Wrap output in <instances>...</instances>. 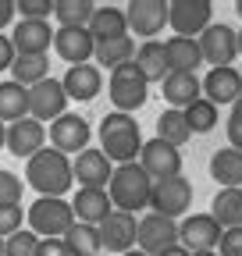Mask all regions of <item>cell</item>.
Masks as SVG:
<instances>
[{
	"label": "cell",
	"instance_id": "cell-19",
	"mask_svg": "<svg viewBox=\"0 0 242 256\" xmlns=\"http://www.w3.org/2000/svg\"><path fill=\"white\" fill-rule=\"evenodd\" d=\"M72 210H75V220L78 224L100 228V224L114 214V203L107 196V188H78L75 200H72Z\"/></svg>",
	"mask_w": 242,
	"mask_h": 256
},
{
	"label": "cell",
	"instance_id": "cell-42",
	"mask_svg": "<svg viewBox=\"0 0 242 256\" xmlns=\"http://www.w3.org/2000/svg\"><path fill=\"white\" fill-rule=\"evenodd\" d=\"M36 256H68V249H64V238H40V246H36Z\"/></svg>",
	"mask_w": 242,
	"mask_h": 256
},
{
	"label": "cell",
	"instance_id": "cell-26",
	"mask_svg": "<svg viewBox=\"0 0 242 256\" xmlns=\"http://www.w3.org/2000/svg\"><path fill=\"white\" fill-rule=\"evenodd\" d=\"M164 50H168V68H171V72L196 75V68L203 64V54H200V43H196V40L174 36V40L164 43Z\"/></svg>",
	"mask_w": 242,
	"mask_h": 256
},
{
	"label": "cell",
	"instance_id": "cell-33",
	"mask_svg": "<svg viewBox=\"0 0 242 256\" xmlns=\"http://www.w3.org/2000/svg\"><path fill=\"white\" fill-rule=\"evenodd\" d=\"M157 139H164L168 146H174V150H182L189 139H192V132H189V124H186V114L182 110H164L160 118H157Z\"/></svg>",
	"mask_w": 242,
	"mask_h": 256
},
{
	"label": "cell",
	"instance_id": "cell-18",
	"mask_svg": "<svg viewBox=\"0 0 242 256\" xmlns=\"http://www.w3.org/2000/svg\"><path fill=\"white\" fill-rule=\"evenodd\" d=\"M200 86H203V100H210L214 107L235 104L242 96V72L238 68H210Z\"/></svg>",
	"mask_w": 242,
	"mask_h": 256
},
{
	"label": "cell",
	"instance_id": "cell-45",
	"mask_svg": "<svg viewBox=\"0 0 242 256\" xmlns=\"http://www.w3.org/2000/svg\"><path fill=\"white\" fill-rule=\"evenodd\" d=\"M160 256H192L189 249H182V246H171V249H164Z\"/></svg>",
	"mask_w": 242,
	"mask_h": 256
},
{
	"label": "cell",
	"instance_id": "cell-34",
	"mask_svg": "<svg viewBox=\"0 0 242 256\" xmlns=\"http://www.w3.org/2000/svg\"><path fill=\"white\" fill-rule=\"evenodd\" d=\"M93 57H96V68H110V72H114L118 64H128V60L136 57V43H132L128 36L107 40V43H96Z\"/></svg>",
	"mask_w": 242,
	"mask_h": 256
},
{
	"label": "cell",
	"instance_id": "cell-24",
	"mask_svg": "<svg viewBox=\"0 0 242 256\" xmlns=\"http://www.w3.org/2000/svg\"><path fill=\"white\" fill-rule=\"evenodd\" d=\"M132 64L139 68V75H142L146 82H164V78L171 75V68H168V50H164L160 40H146V43H139Z\"/></svg>",
	"mask_w": 242,
	"mask_h": 256
},
{
	"label": "cell",
	"instance_id": "cell-31",
	"mask_svg": "<svg viewBox=\"0 0 242 256\" xmlns=\"http://www.w3.org/2000/svg\"><path fill=\"white\" fill-rule=\"evenodd\" d=\"M93 11V0H54V18L60 22V28H89Z\"/></svg>",
	"mask_w": 242,
	"mask_h": 256
},
{
	"label": "cell",
	"instance_id": "cell-29",
	"mask_svg": "<svg viewBox=\"0 0 242 256\" xmlns=\"http://www.w3.org/2000/svg\"><path fill=\"white\" fill-rule=\"evenodd\" d=\"M50 78V57L46 54H18L14 64H11V82L32 89L36 82Z\"/></svg>",
	"mask_w": 242,
	"mask_h": 256
},
{
	"label": "cell",
	"instance_id": "cell-48",
	"mask_svg": "<svg viewBox=\"0 0 242 256\" xmlns=\"http://www.w3.org/2000/svg\"><path fill=\"white\" fill-rule=\"evenodd\" d=\"M235 36H238V54H242V32H235Z\"/></svg>",
	"mask_w": 242,
	"mask_h": 256
},
{
	"label": "cell",
	"instance_id": "cell-6",
	"mask_svg": "<svg viewBox=\"0 0 242 256\" xmlns=\"http://www.w3.org/2000/svg\"><path fill=\"white\" fill-rule=\"evenodd\" d=\"M196 43H200V54L210 68H232V60L238 57V36L224 22H210L196 36Z\"/></svg>",
	"mask_w": 242,
	"mask_h": 256
},
{
	"label": "cell",
	"instance_id": "cell-15",
	"mask_svg": "<svg viewBox=\"0 0 242 256\" xmlns=\"http://www.w3.org/2000/svg\"><path fill=\"white\" fill-rule=\"evenodd\" d=\"M136 228H139V220H136V214H125V210H114L104 224H100V246L107 249V252H128V249H136Z\"/></svg>",
	"mask_w": 242,
	"mask_h": 256
},
{
	"label": "cell",
	"instance_id": "cell-17",
	"mask_svg": "<svg viewBox=\"0 0 242 256\" xmlns=\"http://www.w3.org/2000/svg\"><path fill=\"white\" fill-rule=\"evenodd\" d=\"M43 142H46V124H40L36 118H22V121H14V124H8V153L11 156H32V153H40L43 150Z\"/></svg>",
	"mask_w": 242,
	"mask_h": 256
},
{
	"label": "cell",
	"instance_id": "cell-16",
	"mask_svg": "<svg viewBox=\"0 0 242 256\" xmlns=\"http://www.w3.org/2000/svg\"><path fill=\"white\" fill-rule=\"evenodd\" d=\"M110 174H114V164L100 150H82L72 160V178L78 182V188H107Z\"/></svg>",
	"mask_w": 242,
	"mask_h": 256
},
{
	"label": "cell",
	"instance_id": "cell-44",
	"mask_svg": "<svg viewBox=\"0 0 242 256\" xmlns=\"http://www.w3.org/2000/svg\"><path fill=\"white\" fill-rule=\"evenodd\" d=\"M14 18V0H0V32H4V25Z\"/></svg>",
	"mask_w": 242,
	"mask_h": 256
},
{
	"label": "cell",
	"instance_id": "cell-8",
	"mask_svg": "<svg viewBox=\"0 0 242 256\" xmlns=\"http://www.w3.org/2000/svg\"><path fill=\"white\" fill-rule=\"evenodd\" d=\"M210 22H214L210 0H168V25L174 28V36L196 40Z\"/></svg>",
	"mask_w": 242,
	"mask_h": 256
},
{
	"label": "cell",
	"instance_id": "cell-41",
	"mask_svg": "<svg viewBox=\"0 0 242 256\" xmlns=\"http://www.w3.org/2000/svg\"><path fill=\"white\" fill-rule=\"evenodd\" d=\"M224 128H228V146L242 153V110L238 107H232V118H228Z\"/></svg>",
	"mask_w": 242,
	"mask_h": 256
},
{
	"label": "cell",
	"instance_id": "cell-10",
	"mask_svg": "<svg viewBox=\"0 0 242 256\" xmlns=\"http://www.w3.org/2000/svg\"><path fill=\"white\" fill-rule=\"evenodd\" d=\"M178 246V220L160 217V214H146L139 217L136 228V249H142L146 256H160L164 249Z\"/></svg>",
	"mask_w": 242,
	"mask_h": 256
},
{
	"label": "cell",
	"instance_id": "cell-1",
	"mask_svg": "<svg viewBox=\"0 0 242 256\" xmlns=\"http://www.w3.org/2000/svg\"><path fill=\"white\" fill-rule=\"evenodd\" d=\"M25 182L32 185L40 196H54V200H64V192L72 188V160L64 153H57L54 146H43L40 153L28 156V168H25Z\"/></svg>",
	"mask_w": 242,
	"mask_h": 256
},
{
	"label": "cell",
	"instance_id": "cell-12",
	"mask_svg": "<svg viewBox=\"0 0 242 256\" xmlns=\"http://www.w3.org/2000/svg\"><path fill=\"white\" fill-rule=\"evenodd\" d=\"M89 136H93V128L82 114H60L57 121H50V146L64 156H78L82 150H89Z\"/></svg>",
	"mask_w": 242,
	"mask_h": 256
},
{
	"label": "cell",
	"instance_id": "cell-47",
	"mask_svg": "<svg viewBox=\"0 0 242 256\" xmlns=\"http://www.w3.org/2000/svg\"><path fill=\"white\" fill-rule=\"evenodd\" d=\"M121 256H146L142 249H128V252H121Z\"/></svg>",
	"mask_w": 242,
	"mask_h": 256
},
{
	"label": "cell",
	"instance_id": "cell-4",
	"mask_svg": "<svg viewBox=\"0 0 242 256\" xmlns=\"http://www.w3.org/2000/svg\"><path fill=\"white\" fill-rule=\"evenodd\" d=\"M28 217V232L40 238H64L68 228L75 224V210L68 200H54V196H40L32 206L25 210Z\"/></svg>",
	"mask_w": 242,
	"mask_h": 256
},
{
	"label": "cell",
	"instance_id": "cell-50",
	"mask_svg": "<svg viewBox=\"0 0 242 256\" xmlns=\"http://www.w3.org/2000/svg\"><path fill=\"white\" fill-rule=\"evenodd\" d=\"M232 107H238V110H242V96H238V100H235V104H232Z\"/></svg>",
	"mask_w": 242,
	"mask_h": 256
},
{
	"label": "cell",
	"instance_id": "cell-39",
	"mask_svg": "<svg viewBox=\"0 0 242 256\" xmlns=\"http://www.w3.org/2000/svg\"><path fill=\"white\" fill-rule=\"evenodd\" d=\"M22 188H25V182L14 171L0 168V203H22Z\"/></svg>",
	"mask_w": 242,
	"mask_h": 256
},
{
	"label": "cell",
	"instance_id": "cell-37",
	"mask_svg": "<svg viewBox=\"0 0 242 256\" xmlns=\"http://www.w3.org/2000/svg\"><path fill=\"white\" fill-rule=\"evenodd\" d=\"M14 14L25 22H46L54 14V0H14Z\"/></svg>",
	"mask_w": 242,
	"mask_h": 256
},
{
	"label": "cell",
	"instance_id": "cell-30",
	"mask_svg": "<svg viewBox=\"0 0 242 256\" xmlns=\"http://www.w3.org/2000/svg\"><path fill=\"white\" fill-rule=\"evenodd\" d=\"M28 118V89L18 82H0V121L14 124Z\"/></svg>",
	"mask_w": 242,
	"mask_h": 256
},
{
	"label": "cell",
	"instance_id": "cell-36",
	"mask_svg": "<svg viewBox=\"0 0 242 256\" xmlns=\"http://www.w3.org/2000/svg\"><path fill=\"white\" fill-rule=\"evenodd\" d=\"M36 246H40V235L22 228V232L4 238V256H36Z\"/></svg>",
	"mask_w": 242,
	"mask_h": 256
},
{
	"label": "cell",
	"instance_id": "cell-46",
	"mask_svg": "<svg viewBox=\"0 0 242 256\" xmlns=\"http://www.w3.org/2000/svg\"><path fill=\"white\" fill-rule=\"evenodd\" d=\"M4 146H8V124L0 121V150H4Z\"/></svg>",
	"mask_w": 242,
	"mask_h": 256
},
{
	"label": "cell",
	"instance_id": "cell-21",
	"mask_svg": "<svg viewBox=\"0 0 242 256\" xmlns=\"http://www.w3.org/2000/svg\"><path fill=\"white\" fill-rule=\"evenodd\" d=\"M54 50L60 60H68L75 68V64H89L96 43L89 36V28H54Z\"/></svg>",
	"mask_w": 242,
	"mask_h": 256
},
{
	"label": "cell",
	"instance_id": "cell-32",
	"mask_svg": "<svg viewBox=\"0 0 242 256\" xmlns=\"http://www.w3.org/2000/svg\"><path fill=\"white\" fill-rule=\"evenodd\" d=\"M64 249L68 256H100V232L96 228H89V224H72L68 235H64Z\"/></svg>",
	"mask_w": 242,
	"mask_h": 256
},
{
	"label": "cell",
	"instance_id": "cell-28",
	"mask_svg": "<svg viewBox=\"0 0 242 256\" xmlns=\"http://www.w3.org/2000/svg\"><path fill=\"white\" fill-rule=\"evenodd\" d=\"M210 217L221 224V232L242 228V188H218L214 203H210Z\"/></svg>",
	"mask_w": 242,
	"mask_h": 256
},
{
	"label": "cell",
	"instance_id": "cell-49",
	"mask_svg": "<svg viewBox=\"0 0 242 256\" xmlns=\"http://www.w3.org/2000/svg\"><path fill=\"white\" fill-rule=\"evenodd\" d=\"M235 11H238V18H242V0H238V4H235Z\"/></svg>",
	"mask_w": 242,
	"mask_h": 256
},
{
	"label": "cell",
	"instance_id": "cell-51",
	"mask_svg": "<svg viewBox=\"0 0 242 256\" xmlns=\"http://www.w3.org/2000/svg\"><path fill=\"white\" fill-rule=\"evenodd\" d=\"M192 256H218V252H192Z\"/></svg>",
	"mask_w": 242,
	"mask_h": 256
},
{
	"label": "cell",
	"instance_id": "cell-2",
	"mask_svg": "<svg viewBox=\"0 0 242 256\" xmlns=\"http://www.w3.org/2000/svg\"><path fill=\"white\" fill-rule=\"evenodd\" d=\"M100 153L110 164H136L142 153V132L132 114H104L100 121Z\"/></svg>",
	"mask_w": 242,
	"mask_h": 256
},
{
	"label": "cell",
	"instance_id": "cell-9",
	"mask_svg": "<svg viewBox=\"0 0 242 256\" xmlns=\"http://www.w3.org/2000/svg\"><path fill=\"white\" fill-rule=\"evenodd\" d=\"M221 242V224L210 214H189L178 220V246L189 252H214Z\"/></svg>",
	"mask_w": 242,
	"mask_h": 256
},
{
	"label": "cell",
	"instance_id": "cell-22",
	"mask_svg": "<svg viewBox=\"0 0 242 256\" xmlns=\"http://www.w3.org/2000/svg\"><path fill=\"white\" fill-rule=\"evenodd\" d=\"M11 43H14V54H46L54 46V28L50 22H18L14 32H11Z\"/></svg>",
	"mask_w": 242,
	"mask_h": 256
},
{
	"label": "cell",
	"instance_id": "cell-35",
	"mask_svg": "<svg viewBox=\"0 0 242 256\" xmlns=\"http://www.w3.org/2000/svg\"><path fill=\"white\" fill-rule=\"evenodd\" d=\"M182 114H186V124H189V132H200V136H206V132H214V128H218V107L210 104V100H203V96H200V100H196L192 107H186Z\"/></svg>",
	"mask_w": 242,
	"mask_h": 256
},
{
	"label": "cell",
	"instance_id": "cell-13",
	"mask_svg": "<svg viewBox=\"0 0 242 256\" xmlns=\"http://www.w3.org/2000/svg\"><path fill=\"white\" fill-rule=\"evenodd\" d=\"M139 168L154 178V182H168V178H178L182 174V153L174 146H168L164 139H150L142 142V153H139Z\"/></svg>",
	"mask_w": 242,
	"mask_h": 256
},
{
	"label": "cell",
	"instance_id": "cell-14",
	"mask_svg": "<svg viewBox=\"0 0 242 256\" xmlns=\"http://www.w3.org/2000/svg\"><path fill=\"white\" fill-rule=\"evenodd\" d=\"M125 22H128V32L142 36V43L160 36L168 25V0H132L125 8Z\"/></svg>",
	"mask_w": 242,
	"mask_h": 256
},
{
	"label": "cell",
	"instance_id": "cell-23",
	"mask_svg": "<svg viewBox=\"0 0 242 256\" xmlns=\"http://www.w3.org/2000/svg\"><path fill=\"white\" fill-rule=\"evenodd\" d=\"M89 36L93 43H107V40H121L128 36V22H125V8H114V4H96L93 18H89Z\"/></svg>",
	"mask_w": 242,
	"mask_h": 256
},
{
	"label": "cell",
	"instance_id": "cell-43",
	"mask_svg": "<svg viewBox=\"0 0 242 256\" xmlns=\"http://www.w3.org/2000/svg\"><path fill=\"white\" fill-rule=\"evenodd\" d=\"M14 43H11V36H4L0 32V72H11V64H14Z\"/></svg>",
	"mask_w": 242,
	"mask_h": 256
},
{
	"label": "cell",
	"instance_id": "cell-20",
	"mask_svg": "<svg viewBox=\"0 0 242 256\" xmlns=\"http://www.w3.org/2000/svg\"><path fill=\"white\" fill-rule=\"evenodd\" d=\"M60 86H64L68 100H96L100 89H104V72L96 68V64H75V68L64 72V78H60Z\"/></svg>",
	"mask_w": 242,
	"mask_h": 256
},
{
	"label": "cell",
	"instance_id": "cell-27",
	"mask_svg": "<svg viewBox=\"0 0 242 256\" xmlns=\"http://www.w3.org/2000/svg\"><path fill=\"white\" fill-rule=\"evenodd\" d=\"M210 178L221 182V188H242V153L224 146L210 156Z\"/></svg>",
	"mask_w": 242,
	"mask_h": 256
},
{
	"label": "cell",
	"instance_id": "cell-11",
	"mask_svg": "<svg viewBox=\"0 0 242 256\" xmlns=\"http://www.w3.org/2000/svg\"><path fill=\"white\" fill-rule=\"evenodd\" d=\"M60 114H68V92L60 78H43L28 89V118L46 124V121H57Z\"/></svg>",
	"mask_w": 242,
	"mask_h": 256
},
{
	"label": "cell",
	"instance_id": "cell-7",
	"mask_svg": "<svg viewBox=\"0 0 242 256\" xmlns=\"http://www.w3.org/2000/svg\"><path fill=\"white\" fill-rule=\"evenodd\" d=\"M192 206V182L186 178H168V182H154V192H150V214H160V217H186Z\"/></svg>",
	"mask_w": 242,
	"mask_h": 256
},
{
	"label": "cell",
	"instance_id": "cell-25",
	"mask_svg": "<svg viewBox=\"0 0 242 256\" xmlns=\"http://www.w3.org/2000/svg\"><path fill=\"white\" fill-rule=\"evenodd\" d=\"M160 89H164V100L171 104V110H186V107H192L200 96H203L200 78L196 75H182V72H171L160 82Z\"/></svg>",
	"mask_w": 242,
	"mask_h": 256
},
{
	"label": "cell",
	"instance_id": "cell-40",
	"mask_svg": "<svg viewBox=\"0 0 242 256\" xmlns=\"http://www.w3.org/2000/svg\"><path fill=\"white\" fill-rule=\"evenodd\" d=\"M218 256H242V228H228L221 232V242H218Z\"/></svg>",
	"mask_w": 242,
	"mask_h": 256
},
{
	"label": "cell",
	"instance_id": "cell-3",
	"mask_svg": "<svg viewBox=\"0 0 242 256\" xmlns=\"http://www.w3.org/2000/svg\"><path fill=\"white\" fill-rule=\"evenodd\" d=\"M150 192H154V178L139 168V160L136 164H118L107 182V196L114 210H125V214L150 210Z\"/></svg>",
	"mask_w": 242,
	"mask_h": 256
},
{
	"label": "cell",
	"instance_id": "cell-5",
	"mask_svg": "<svg viewBox=\"0 0 242 256\" xmlns=\"http://www.w3.org/2000/svg\"><path fill=\"white\" fill-rule=\"evenodd\" d=\"M107 96L118 114H132L139 110L146 100H150V82L139 75V68L128 60V64H118L107 78Z\"/></svg>",
	"mask_w": 242,
	"mask_h": 256
},
{
	"label": "cell",
	"instance_id": "cell-38",
	"mask_svg": "<svg viewBox=\"0 0 242 256\" xmlns=\"http://www.w3.org/2000/svg\"><path fill=\"white\" fill-rule=\"evenodd\" d=\"M22 217H25L22 203H0V238L22 232Z\"/></svg>",
	"mask_w": 242,
	"mask_h": 256
},
{
	"label": "cell",
	"instance_id": "cell-52",
	"mask_svg": "<svg viewBox=\"0 0 242 256\" xmlns=\"http://www.w3.org/2000/svg\"><path fill=\"white\" fill-rule=\"evenodd\" d=\"M0 256H4V238H0Z\"/></svg>",
	"mask_w": 242,
	"mask_h": 256
}]
</instances>
